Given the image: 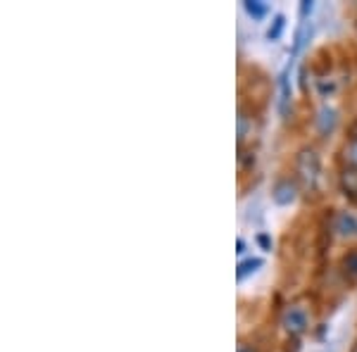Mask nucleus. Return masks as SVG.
Instances as JSON below:
<instances>
[{
    "mask_svg": "<svg viewBox=\"0 0 357 352\" xmlns=\"http://www.w3.org/2000/svg\"><path fill=\"white\" fill-rule=\"evenodd\" d=\"M341 269H343V276L350 281V284H357V247L350 252H345L343 259H341Z\"/></svg>",
    "mask_w": 357,
    "mask_h": 352,
    "instance_id": "6e6552de",
    "label": "nucleus"
},
{
    "mask_svg": "<svg viewBox=\"0 0 357 352\" xmlns=\"http://www.w3.org/2000/svg\"><path fill=\"white\" fill-rule=\"evenodd\" d=\"M336 109L333 107H321L319 114H317V129H319L321 136H329L333 129H336Z\"/></svg>",
    "mask_w": 357,
    "mask_h": 352,
    "instance_id": "0eeeda50",
    "label": "nucleus"
},
{
    "mask_svg": "<svg viewBox=\"0 0 357 352\" xmlns=\"http://www.w3.org/2000/svg\"><path fill=\"white\" fill-rule=\"evenodd\" d=\"M310 36H312V24L310 22H301V26H298L296 31V41H293V57L303 50V45L310 41Z\"/></svg>",
    "mask_w": 357,
    "mask_h": 352,
    "instance_id": "9d476101",
    "label": "nucleus"
},
{
    "mask_svg": "<svg viewBox=\"0 0 357 352\" xmlns=\"http://www.w3.org/2000/svg\"><path fill=\"white\" fill-rule=\"evenodd\" d=\"M284 29H286V17L276 15L272 20V24H269V29H267V41H279L281 33H284Z\"/></svg>",
    "mask_w": 357,
    "mask_h": 352,
    "instance_id": "f8f14e48",
    "label": "nucleus"
},
{
    "mask_svg": "<svg viewBox=\"0 0 357 352\" xmlns=\"http://www.w3.org/2000/svg\"><path fill=\"white\" fill-rule=\"evenodd\" d=\"M296 198H298V186H296V181H293V178H279V181L274 183L272 200L276 205L286 207V205L296 203Z\"/></svg>",
    "mask_w": 357,
    "mask_h": 352,
    "instance_id": "7ed1b4c3",
    "label": "nucleus"
},
{
    "mask_svg": "<svg viewBox=\"0 0 357 352\" xmlns=\"http://www.w3.org/2000/svg\"><path fill=\"white\" fill-rule=\"evenodd\" d=\"M257 243H260L262 250H272V238H269L267 234H260V236H257Z\"/></svg>",
    "mask_w": 357,
    "mask_h": 352,
    "instance_id": "2eb2a0df",
    "label": "nucleus"
},
{
    "mask_svg": "<svg viewBox=\"0 0 357 352\" xmlns=\"http://www.w3.org/2000/svg\"><path fill=\"white\" fill-rule=\"evenodd\" d=\"M333 231H338V236H343V238L355 236L357 234V217L353 212H338L336 222H333Z\"/></svg>",
    "mask_w": 357,
    "mask_h": 352,
    "instance_id": "423d86ee",
    "label": "nucleus"
},
{
    "mask_svg": "<svg viewBox=\"0 0 357 352\" xmlns=\"http://www.w3.org/2000/svg\"><path fill=\"white\" fill-rule=\"evenodd\" d=\"M238 352H255V350H252V348H241Z\"/></svg>",
    "mask_w": 357,
    "mask_h": 352,
    "instance_id": "f3484780",
    "label": "nucleus"
},
{
    "mask_svg": "<svg viewBox=\"0 0 357 352\" xmlns=\"http://www.w3.org/2000/svg\"><path fill=\"white\" fill-rule=\"evenodd\" d=\"M243 8H245V13L252 17V20H262V17L269 13V5L262 3V0H245Z\"/></svg>",
    "mask_w": 357,
    "mask_h": 352,
    "instance_id": "9b49d317",
    "label": "nucleus"
},
{
    "mask_svg": "<svg viewBox=\"0 0 357 352\" xmlns=\"http://www.w3.org/2000/svg\"><path fill=\"white\" fill-rule=\"evenodd\" d=\"M296 174L301 176V181L307 188H314L317 181H319L321 174V162H319V155L314 153L312 148H303L296 158Z\"/></svg>",
    "mask_w": 357,
    "mask_h": 352,
    "instance_id": "f257e3e1",
    "label": "nucleus"
},
{
    "mask_svg": "<svg viewBox=\"0 0 357 352\" xmlns=\"http://www.w3.org/2000/svg\"><path fill=\"white\" fill-rule=\"evenodd\" d=\"M312 10H314L312 0H303L301 3V22H307V17L312 15Z\"/></svg>",
    "mask_w": 357,
    "mask_h": 352,
    "instance_id": "4468645a",
    "label": "nucleus"
},
{
    "mask_svg": "<svg viewBox=\"0 0 357 352\" xmlns=\"http://www.w3.org/2000/svg\"><path fill=\"white\" fill-rule=\"evenodd\" d=\"M281 326L284 331L293 338H301L305 331L310 328V316L301 305H289L281 314Z\"/></svg>",
    "mask_w": 357,
    "mask_h": 352,
    "instance_id": "f03ea898",
    "label": "nucleus"
},
{
    "mask_svg": "<svg viewBox=\"0 0 357 352\" xmlns=\"http://www.w3.org/2000/svg\"><path fill=\"white\" fill-rule=\"evenodd\" d=\"M262 264H264V262H262L260 257H248V259H243V262H238V267H236V279L243 281L245 276L255 274V271L260 269Z\"/></svg>",
    "mask_w": 357,
    "mask_h": 352,
    "instance_id": "1a4fd4ad",
    "label": "nucleus"
},
{
    "mask_svg": "<svg viewBox=\"0 0 357 352\" xmlns=\"http://www.w3.org/2000/svg\"><path fill=\"white\" fill-rule=\"evenodd\" d=\"M343 160L345 167H355L357 169V138H348V143L343 146Z\"/></svg>",
    "mask_w": 357,
    "mask_h": 352,
    "instance_id": "ddd939ff",
    "label": "nucleus"
},
{
    "mask_svg": "<svg viewBox=\"0 0 357 352\" xmlns=\"http://www.w3.org/2000/svg\"><path fill=\"white\" fill-rule=\"evenodd\" d=\"M355 352H357V345H355Z\"/></svg>",
    "mask_w": 357,
    "mask_h": 352,
    "instance_id": "a211bd4d",
    "label": "nucleus"
},
{
    "mask_svg": "<svg viewBox=\"0 0 357 352\" xmlns=\"http://www.w3.org/2000/svg\"><path fill=\"white\" fill-rule=\"evenodd\" d=\"M236 252H238V255H243V252H245V240L243 238L236 240Z\"/></svg>",
    "mask_w": 357,
    "mask_h": 352,
    "instance_id": "dca6fc26",
    "label": "nucleus"
},
{
    "mask_svg": "<svg viewBox=\"0 0 357 352\" xmlns=\"http://www.w3.org/2000/svg\"><path fill=\"white\" fill-rule=\"evenodd\" d=\"M338 186H341L343 195L357 203V169L355 167H343L338 174Z\"/></svg>",
    "mask_w": 357,
    "mask_h": 352,
    "instance_id": "39448f33",
    "label": "nucleus"
},
{
    "mask_svg": "<svg viewBox=\"0 0 357 352\" xmlns=\"http://www.w3.org/2000/svg\"><path fill=\"white\" fill-rule=\"evenodd\" d=\"M291 62L284 67V72H281L279 77V114L286 119V114H289V107H291Z\"/></svg>",
    "mask_w": 357,
    "mask_h": 352,
    "instance_id": "20e7f679",
    "label": "nucleus"
}]
</instances>
